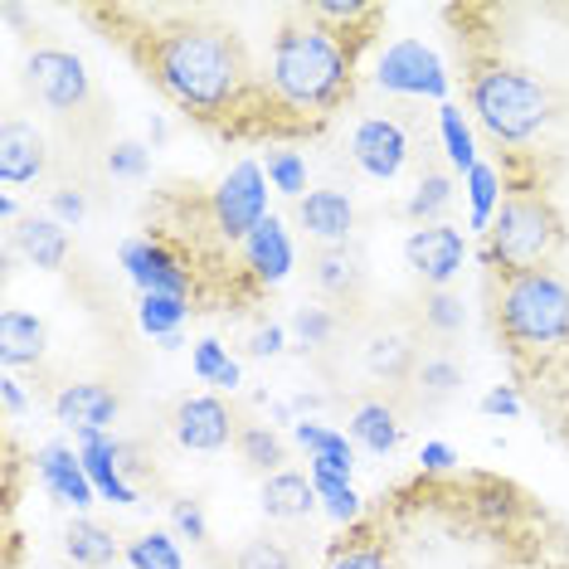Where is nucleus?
Masks as SVG:
<instances>
[{
  "mask_svg": "<svg viewBox=\"0 0 569 569\" xmlns=\"http://www.w3.org/2000/svg\"><path fill=\"white\" fill-rule=\"evenodd\" d=\"M93 20H108L132 63L151 79V88L200 122L204 132L229 141H278V137H317L312 122L273 93V83L258 73V63L234 24H224L210 10H88Z\"/></svg>",
  "mask_w": 569,
  "mask_h": 569,
  "instance_id": "nucleus-1",
  "label": "nucleus"
},
{
  "mask_svg": "<svg viewBox=\"0 0 569 569\" xmlns=\"http://www.w3.org/2000/svg\"><path fill=\"white\" fill-rule=\"evenodd\" d=\"M487 317L521 399L550 413L569 385V278L555 268L487 273Z\"/></svg>",
  "mask_w": 569,
  "mask_h": 569,
  "instance_id": "nucleus-2",
  "label": "nucleus"
},
{
  "mask_svg": "<svg viewBox=\"0 0 569 569\" xmlns=\"http://www.w3.org/2000/svg\"><path fill=\"white\" fill-rule=\"evenodd\" d=\"M375 24L380 20L341 30V24L317 20L307 6H288L273 34V54H268L273 93L321 132L331 122V112H341L356 93V59Z\"/></svg>",
  "mask_w": 569,
  "mask_h": 569,
  "instance_id": "nucleus-3",
  "label": "nucleus"
},
{
  "mask_svg": "<svg viewBox=\"0 0 569 569\" xmlns=\"http://www.w3.org/2000/svg\"><path fill=\"white\" fill-rule=\"evenodd\" d=\"M462 83H468V108L477 112L482 132L497 141V147H521L550 127L555 108V88L530 73L526 63L501 59L497 49H468V69H462Z\"/></svg>",
  "mask_w": 569,
  "mask_h": 569,
  "instance_id": "nucleus-4",
  "label": "nucleus"
},
{
  "mask_svg": "<svg viewBox=\"0 0 569 569\" xmlns=\"http://www.w3.org/2000/svg\"><path fill=\"white\" fill-rule=\"evenodd\" d=\"M569 229L565 214L555 210L540 180L507 176V200L491 214L482 263L487 273H536V268H555V258L565 253Z\"/></svg>",
  "mask_w": 569,
  "mask_h": 569,
  "instance_id": "nucleus-5",
  "label": "nucleus"
},
{
  "mask_svg": "<svg viewBox=\"0 0 569 569\" xmlns=\"http://www.w3.org/2000/svg\"><path fill=\"white\" fill-rule=\"evenodd\" d=\"M24 88L34 93V102H44L54 118H73V112H83L88 102H93V79H88L83 59L69 54V49H34L30 59H24Z\"/></svg>",
  "mask_w": 569,
  "mask_h": 569,
  "instance_id": "nucleus-6",
  "label": "nucleus"
},
{
  "mask_svg": "<svg viewBox=\"0 0 569 569\" xmlns=\"http://www.w3.org/2000/svg\"><path fill=\"white\" fill-rule=\"evenodd\" d=\"M210 219H214V234L239 243L263 224V171L253 161H239L234 171L219 180V190L210 196Z\"/></svg>",
  "mask_w": 569,
  "mask_h": 569,
  "instance_id": "nucleus-7",
  "label": "nucleus"
},
{
  "mask_svg": "<svg viewBox=\"0 0 569 569\" xmlns=\"http://www.w3.org/2000/svg\"><path fill=\"white\" fill-rule=\"evenodd\" d=\"M171 423H176L180 448H190V452H219V448H229L239 438L234 409H229L224 399H214V395L180 399L176 413H171Z\"/></svg>",
  "mask_w": 569,
  "mask_h": 569,
  "instance_id": "nucleus-8",
  "label": "nucleus"
},
{
  "mask_svg": "<svg viewBox=\"0 0 569 569\" xmlns=\"http://www.w3.org/2000/svg\"><path fill=\"white\" fill-rule=\"evenodd\" d=\"M419 341L413 331L399 327H375L366 341H360V370L370 375L375 385H390V390H409L413 375H419Z\"/></svg>",
  "mask_w": 569,
  "mask_h": 569,
  "instance_id": "nucleus-9",
  "label": "nucleus"
},
{
  "mask_svg": "<svg viewBox=\"0 0 569 569\" xmlns=\"http://www.w3.org/2000/svg\"><path fill=\"white\" fill-rule=\"evenodd\" d=\"M307 268H312V288L317 297L331 307H356L360 297H366V263H360V253L351 243H317L312 258H307Z\"/></svg>",
  "mask_w": 569,
  "mask_h": 569,
  "instance_id": "nucleus-10",
  "label": "nucleus"
},
{
  "mask_svg": "<svg viewBox=\"0 0 569 569\" xmlns=\"http://www.w3.org/2000/svg\"><path fill=\"white\" fill-rule=\"evenodd\" d=\"M462 253H468V243L448 224H423L405 239V258L413 273L423 278V288H448V278L462 268Z\"/></svg>",
  "mask_w": 569,
  "mask_h": 569,
  "instance_id": "nucleus-11",
  "label": "nucleus"
},
{
  "mask_svg": "<svg viewBox=\"0 0 569 569\" xmlns=\"http://www.w3.org/2000/svg\"><path fill=\"white\" fill-rule=\"evenodd\" d=\"M351 151H356V166L366 176L395 180L399 166L409 161V132H405V122H395V118H366L356 127Z\"/></svg>",
  "mask_w": 569,
  "mask_h": 569,
  "instance_id": "nucleus-12",
  "label": "nucleus"
},
{
  "mask_svg": "<svg viewBox=\"0 0 569 569\" xmlns=\"http://www.w3.org/2000/svg\"><path fill=\"white\" fill-rule=\"evenodd\" d=\"M49 166L44 151V132L24 118H6L0 122V180L6 186H34Z\"/></svg>",
  "mask_w": 569,
  "mask_h": 569,
  "instance_id": "nucleus-13",
  "label": "nucleus"
},
{
  "mask_svg": "<svg viewBox=\"0 0 569 569\" xmlns=\"http://www.w3.org/2000/svg\"><path fill=\"white\" fill-rule=\"evenodd\" d=\"M118 409H122L118 390H108V385H98V380L63 385V390L54 395L59 423H69L73 433H102L112 419H118Z\"/></svg>",
  "mask_w": 569,
  "mask_h": 569,
  "instance_id": "nucleus-14",
  "label": "nucleus"
},
{
  "mask_svg": "<svg viewBox=\"0 0 569 569\" xmlns=\"http://www.w3.org/2000/svg\"><path fill=\"white\" fill-rule=\"evenodd\" d=\"M321 569H399V550L380 521H356L351 536H341L327 550Z\"/></svg>",
  "mask_w": 569,
  "mask_h": 569,
  "instance_id": "nucleus-15",
  "label": "nucleus"
},
{
  "mask_svg": "<svg viewBox=\"0 0 569 569\" xmlns=\"http://www.w3.org/2000/svg\"><path fill=\"white\" fill-rule=\"evenodd\" d=\"M380 83L385 88H395V93H443V73H438V59L429 54L423 44H395L390 54H385L380 63Z\"/></svg>",
  "mask_w": 569,
  "mask_h": 569,
  "instance_id": "nucleus-16",
  "label": "nucleus"
},
{
  "mask_svg": "<svg viewBox=\"0 0 569 569\" xmlns=\"http://www.w3.org/2000/svg\"><path fill=\"white\" fill-rule=\"evenodd\" d=\"M297 224L317 243H346L351 239V224H356V210L341 190H312V196L297 200Z\"/></svg>",
  "mask_w": 569,
  "mask_h": 569,
  "instance_id": "nucleus-17",
  "label": "nucleus"
},
{
  "mask_svg": "<svg viewBox=\"0 0 569 569\" xmlns=\"http://www.w3.org/2000/svg\"><path fill=\"white\" fill-rule=\"evenodd\" d=\"M122 263L132 268V278L147 292H166V297H186L190 292V268H180L161 243H127Z\"/></svg>",
  "mask_w": 569,
  "mask_h": 569,
  "instance_id": "nucleus-18",
  "label": "nucleus"
},
{
  "mask_svg": "<svg viewBox=\"0 0 569 569\" xmlns=\"http://www.w3.org/2000/svg\"><path fill=\"white\" fill-rule=\"evenodd\" d=\"M34 468H40L44 487L54 491V497L73 501V507H88V501H93V482H88L83 458H73V452L63 448V443H49V448H40V458H34Z\"/></svg>",
  "mask_w": 569,
  "mask_h": 569,
  "instance_id": "nucleus-19",
  "label": "nucleus"
},
{
  "mask_svg": "<svg viewBox=\"0 0 569 569\" xmlns=\"http://www.w3.org/2000/svg\"><path fill=\"white\" fill-rule=\"evenodd\" d=\"M79 443H83V468H88V482H93L102 497H112V501H122V507H132L137 501V491L122 482V448L118 443H108L102 433H79Z\"/></svg>",
  "mask_w": 569,
  "mask_h": 569,
  "instance_id": "nucleus-20",
  "label": "nucleus"
},
{
  "mask_svg": "<svg viewBox=\"0 0 569 569\" xmlns=\"http://www.w3.org/2000/svg\"><path fill=\"white\" fill-rule=\"evenodd\" d=\"M243 268H253L263 282H278L292 268V243L282 234L278 219H263V224L243 239Z\"/></svg>",
  "mask_w": 569,
  "mask_h": 569,
  "instance_id": "nucleus-21",
  "label": "nucleus"
},
{
  "mask_svg": "<svg viewBox=\"0 0 569 569\" xmlns=\"http://www.w3.org/2000/svg\"><path fill=\"white\" fill-rule=\"evenodd\" d=\"M40 356H44V321L6 307L0 312V360L16 370V366H34Z\"/></svg>",
  "mask_w": 569,
  "mask_h": 569,
  "instance_id": "nucleus-22",
  "label": "nucleus"
},
{
  "mask_svg": "<svg viewBox=\"0 0 569 569\" xmlns=\"http://www.w3.org/2000/svg\"><path fill=\"white\" fill-rule=\"evenodd\" d=\"M16 234H20V249H24V258H30L34 268H49V273L63 268V258H69V229H63L59 219L30 214Z\"/></svg>",
  "mask_w": 569,
  "mask_h": 569,
  "instance_id": "nucleus-23",
  "label": "nucleus"
},
{
  "mask_svg": "<svg viewBox=\"0 0 569 569\" xmlns=\"http://www.w3.org/2000/svg\"><path fill=\"white\" fill-rule=\"evenodd\" d=\"M312 507H317L312 477H302V472H273L263 482V511L273 516V521H297V516H307Z\"/></svg>",
  "mask_w": 569,
  "mask_h": 569,
  "instance_id": "nucleus-24",
  "label": "nucleus"
},
{
  "mask_svg": "<svg viewBox=\"0 0 569 569\" xmlns=\"http://www.w3.org/2000/svg\"><path fill=\"white\" fill-rule=\"evenodd\" d=\"M63 550H69V560L79 569H108L112 560H118V540H112V530L98 526V521H88V516H79V521L69 526Z\"/></svg>",
  "mask_w": 569,
  "mask_h": 569,
  "instance_id": "nucleus-25",
  "label": "nucleus"
},
{
  "mask_svg": "<svg viewBox=\"0 0 569 569\" xmlns=\"http://www.w3.org/2000/svg\"><path fill=\"white\" fill-rule=\"evenodd\" d=\"M399 409L390 405V399H370V405L356 409L351 419V438L356 443H366L370 452H395L399 448Z\"/></svg>",
  "mask_w": 569,
  "mask_h": 569,
  "instance_id": "nucleus-26",
  "label": "nucleus"
},
{
  "mask_svg": "<svg viewBox=\"0 0 569 569\" xmlns=\"http://www.w3.org/2000/svg\"><path fill=\"white\" fill-rule=\"evenodd\" d=\"M239 458L249 462L253 472H282V462H288V448H282V438L273 429H263V423H239V438H234Z\"/></svg>",
  "mask_w": 569,
  "mask_h": 569,
  "instance_id": "nucleus-27",
  "label": "nucleus"
},
{
  "mask_svg": "<svg viewBox=\"0 0 569 569\" xmlns=\"http://www.w3.org/2000/svg\"><path fill=\"white\" fill-rule=\"evenodd\" d=\"M458 385H462V366H458V360H448V356H423V360H419V375H413L409 390L419 395L423 405H443V399L458 395Z\"/></svg>",
  "mask_w": 569,
  "mask_h": 569,
  "instance_id": "nucleus-28",
  "label": "nucleus"
},
{
  "mask_svg": "<svg viewBox=\"0 0 569 569\" xmlns=\"http://www.w3.org/2000/svg\"><path fill=\"white\" fill-rule=\"evenodd\" d=\"M452 200V176L448 171H423L419 190H413V200L405 204V214L413 219V224H438V214H443V204Z\"/></svg>",
  "mask_w": 569,
  "mask_h": 569,
  "instance_id": "nucleus-29",
  "label": "nucleus"
},
{
  "mask_svg": "<svg viewBox=\"0 0 569 569\" xmlns=\"http://www.w3.org/2000/svg\"><path fill=\"white\" fill-rule=\"evenodd\" d=\"M234 569H297V550L282 546V540L253 536L234 550Z\"/></svg>",
  "mask_w": 569,
  "mask_h": 569,
  "instance_id": "nucleus-30",
  "label": "nucleus"
},
{
  "mask_svg": "<svg viewBox=\"0 0 569 569\" xmlns=\"http://www.w3.org/2000/svg\"><path fill=\"white\" fill-rule=\"evenodd\" d=\"M419 321H423V331H433V336H458L462 331V302L448 288H429L423 292Z\"/></svg>",
  "mask_w": 569,
  "mask_h": 569,
  "instance_id": "nucleus-31",
  "label": "nucleus"
},
{
  "mask_svg": "<svg viewBox=\"0 0 569 569\" xmlns=\"http://www.w3.org/2000/svg\"><path fill=\"white\" fill-rule=\"evenodd\" d=\"M186 321V297H166V292H147V302H141V327L151 336H176V327Z\"/></svg>",
  "mask_w": 569,
  "mask_h": 569,
  "instance_id": "nucleus-32",
  "label": "nucleus"
},
{
  "mask_svg": "<svg viewBox=\"0 0 569 569\" xmlns=\"http://www.w3.org/2000/svg\"><path fill=\"white\" fill-rule=\"evenodd\" d=\"M196 375L200 380H210V385H219V390H234L239 385V366L219 351V341H200L196 346Z\"/></svg>",
  "mask_w": 569,
  "mask_h": 569,
  "instance_id": "nucleus-33",
  "label": "nucleus"
},
{
  "mask_svg": "<svg viewBox=\"0 0 569 569\" xmlns=\"http://www.w3.org/2000/svg\"><path fill=\"white\" fill-rule=\"evenodd\" d=\"M127 560H132L137 569H180V555H176V546H171V536H161V530H151V536L132 540Z\"/></svg>",
  "mask_w": 569,
  "mask_h": 569,
  "instance_id": "nucleus-34",
  "label": "nucleus"
},
{
  "mask_svg": "<svg viewBox=\"0 0 569 569\" xmlns=\"http://www.w3.org/2000/svg\"><path fill=\"white\" fill-rule=\"evenodd\" d=\"M336 327H341V317H336L331 307H297V317H292V331L302 336L307 346H331Z\"/></svg>",
  "mask_w": 569,
  "mask_h": 569,
  "instance_id": "nucleus-35",
  "label": "nucleus"
},
{
  "mask_svg": "<svg viewBox=\"0 0 569 569\" xmlns=\"http://www.w3.org/2000/svg\"><path fill=\"white\" fill-rule=\"evenodd\" d=\"M312 487L317 497H327V511L336 521H360V497L351 491V482H341V477H317L312 472Z\"/></svg>",
  "mask_w": 569,
  "mask_h": 569,
  "instance_id": "nucleus-36",
  "label": "nucleus"
},
{
  "mask_svg": "<svg viewBox=\"0 0 569 569\" xmlns=\"http://www.w3.org/2000/svg\"><path fill=\"white\" fill-rule=\"evenodd\" d=\"M438 122H443L448 161L458 166V171H472L477 157H472V137H468V127H462V112H458V108H443V112H438Z\"/></svg>",
  "mask_w": 569,
  "mask_h": 569,
  "instance_id": "nucleus-37",
  "label": "nucleus"
},
{
  "mask_svg": "<svg viewBox=\"0 0 569 569\" xmlns=\"http://www.w3.org/2000/svg\"><path fill=\"white\" fill-rule=\"evenodd\" d=\"M468 186H472V224L487 229L491 224V204H497V171L477 161L468 171Z\"/></svg>",
  "mask_w": 569,
  "mask_h": 569,
  "instance_id": "nucleus-38",
  "label": "nucleus"
},
{
  "mask_svg": "<svg viewBox=\"0 0 569 569\" xmlns=\"http://www.w3.org/2000/svg\"><path fill=\"white\" fill-rule=\"evenodd\" d=\"M268 176L278 180L282 196H297V200H302L307 171H302V157H297V151H268Z\"/></svg>",
  "mask_w": 569,
  "mask_h": 569,
  "instance_id": "nucleus-39",
  "label": "nucleus"
},
{
  "mask_svg": "<svg viewBox=\"0 0 569 569\" xmlns=\"http://www.w3.org/2000/svg\"><path fill=\"white\" fill-rule=\"evenodd\" d=\"M297 443L312 448V458H321V452H341V458H351V438L331 433V429H317V423H297Z\"/></svg>",
  "mask_w": 569,
  "mask_h": 569,
  "instance_id": "nucleus-40",
  "label": "nucleus"
},
{
  "mask_svg": "<svg viewBox=\"0 0 569 569\" xmlns=\"http://www.w3.org/2000/svg\"><path fill=\"white\" fill-rule=\"evenodd\" d=\"M108 171L112 176H147V151H141L137 141H118V147L108 151Z\"/></svg>",
  "mask_w": 569,
  "mask_h": 569,
  "instance_id": "nucleus-41",
  "label": "nucleus"
},
{
  "mask_svg": "<svg viewBox=\"0 0 569 569\" xmlns=\"http://www.w3.org/2000/svg\"><path fill=\"white\" fill-rule=\"evenodd\" d=\"M482 409L487 413H516V409H521V390H516V385H501V390H491L482 399Z\"/></svg>",
  "mask_w": 569,
  "mask_h": 569,
  "instance_id": "nucleus-42",
  "label": "nucleus"
},
{
  "mask_svg": "<svg viewBox=\"0 0 569 569\" xmlns=\"http://www.w3.org/2000/svg\"><path fill=\"white\" fill-rule=\"evenodd\" d=\"M176 526L190 530V540H204V516H200L196 501H180V507H176Z\"/></svg>",
  "mask_w": 569,
  "mask_h": 569,
  "instance_id": "nucleus-43",
  "label": "nucleus"
},
{
  "mask_svg": "<svg viewBox=\"0 0 569 569\" xmlns=\"http://www.w3.org/2000/svg\"><path fill=\"white\" fill-rule=\"evenodd\" d=\"M253 356H278L282 351V331L278 327H263V331H253V346H249Z\"/></svg>",
  "mask_w": 569,
  "mask_h": 569,
  "instance_id": "nucleus-44",
  "label": "nucleus"
},
{
  "mask_svg": "<svg viewBox=\"0 0 569 569\" xmlns=\"http://www.w3.org/2000/svg\"><path fill=\"white\" fill-rule=\"evenodd\" d=\"M546 423H550V429H555V433H560V438H565V443H569V385H565L560 405H555V409L546 413Z\"/></svg>",
  "mask_w": 569,
  "mask_h": 569,
  "instance_id": "nucleus-45",
  "label": "nucleus"
},
{
  "mask_svg": "<svg viewBox=\"0 0 569 569\" xmlns=\"http://www.w3.org/2000/svg\"><path fill=\"white\" fill-rule=\"evenodd\" d=\"M448 462H452V452H448L443 443H429V448H423V468H429V472H443Z\"/></svg>",
  "mask_w": 569,
  "mask_h": 569,
  "instance_id": "nucleus-46",
  "label": "nucleus"
},
{
  "mask_svg": "<svg viewBox=\"0 0 569 569\" xmlns=\"http://www.w3.org/2000/svg\"><path fill=\"white\" fill-rule=\"evenodd\" d=\"M0 395H6V409H10V413H20V409H24V395H20V385L10 380V375L0 380Z\"/></svg>",
  "mask_w": 569,
  "mask_h": 569,
  "instance_id": "nucleus-47",
  "label": "nucleus"
},
{
  "mask_svg": "<svg viewBox=\"0 0 569 569\" xmlns=\"http://www.w3.org/2000/svg\"><path fill=\"white\" fill-rule=\"evenodd\" d=\"M54 210H59L63 219H79V214H83V200H79V196H54Z\"/></svg>",
  "mask_w": 569,
  "mask_h": 569,
  "instance_id": "nucleus-48",
  "label": "nucleus"
}]
</instances>
